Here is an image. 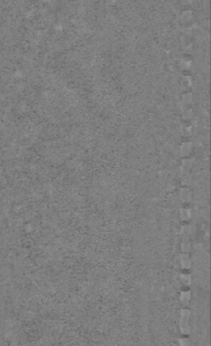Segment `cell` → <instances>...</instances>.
Segmentation results:
<instances>
[{
    "mask_svg": "<svg viewBox=\"0 0 211 346\" xmlns=\"http://www.w3.org/2000/svg\"><path fill=\"white\" fill-rule=\"evenodd\" d=\"M189 319L190 311L184 308L181 310V315H180V330H181L182 334H185V335H188L190 333Z\"/></svg>",
    "mask_w": 211,
    "mask_h": 346,
    "instance_id": "1",
    "label": "cell"
},
{
    "mask_svg": "<svg viewBox=\"0 0 211 346\" xmlns=\"http://www.w3.org/2000/svg\"><path fill=\"white\" fill-rule=\"evenodd\" d=\"M190 299H191L190 291H183L181 294V302L184 306H188V304L190 302Z\"/></svg>",
    "mask_w": 211,
    "mask_h": 346,
    "instance_id": "2",
    "label": "cell"
},
{
    "mask_svg": "<svg viewBox=\"0 0 211 346\" xmlns=\"http://www.w3.org/2000/svg\"><path fill=\"white\" fill-rule=\"evenodd\" d=\"M179 345L180 346H190V341L187 338H181L179 340Z\"/></svg>",
    "mask_w": 211,
    "mask_h": 346,
    "instance_id": "3",
    "label": "cell"
},
{
    "mask_svg": "<svg viewBox=\"0 0 211 346\" xmlns=\"http://www.w3.org/2000/svg\"><path fill=\"white\" fill-rule=\"evenodd\" d=\"M182 278H183V282L185 283H187V284L190 283V276L189 275H182Z\"/></svg>",
    "mask_w": 211,
    "mask_h": 346,
    "instance_id": "4",
    "label": "cell"
}]
</instances>
